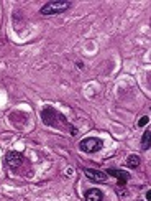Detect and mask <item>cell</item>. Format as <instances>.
<instances>
[{"instance_id": "6da1fadb", "label": "cell", "mask_w": 151, "mask_h": 201, "mask_svg": "<svg viewBox=\"0 0 151 201\" xmlns=\"http://www.w3.org/2000/svg\"><path fill=\"white\" fill-rule=\"evenodd\" d=\"M41 119H43V122L46 125H51V127H56V129H69V132H71L72 135L77 134V130L69 125L66 117L62 116V114H59L53 107H44L41 111Z\"/></svg>"}, {"instance_id": "7a4b0ae2", "label": "cell", "mask_w": 151, "mask_h": 201, "mask_svg": "<svg viewBox=\"0 0 151 201\" xmlns=\"http://www.w3.org/2000/svg\"><path fill=\"white\" fill-rule=\"evenodd\" d=\"M71 2H66V0H56V2H48L41 7V15H57V13H62L71 7Z\"/></svg>"}, {"instance_id": "3957f363", "label": "cell", "mask_w": 151, "mask_h": 201, "mask_svg": "<svg viewBox=\"0 0 151 201\" xmlns=\"http://www.w3.org/2000/svg\"><path fill=\"white\" fill-rule=\"evenodd\" d=\"M102 140L97 139V137H87V139L80 140L79 142V148L85 153H94V152H98L102 148Z\"/></svg>"}, {"instance_id": "277c9868", "label": "cell", "mask_w": 151, "mask_h": 201, "mask_svg": "<svg viewBox=\"0 0 151 201\" xmlns=\"http://www.w3.org/2000/svg\"><path fill=\"white\" fill-rule=\"evenodd\" d=\"M25 162V158H23V155L20 152H8L7 155H5V163H7V166H10V168H18V166Z\"/></svg>"}, {"instance_id": "5b68a950", "label": "cell", "mask_w": 151, "mask_h": 201, "mask_svg": "<svg viewBox=\"0 0 151 201\" xmlns=\"http://www.w3.org/2000/svg\"><path fill=\"white\" fill-rule=\"evenodd\" d=\"M84 175L89 178L90 181H95V183H100V181L107 180V173H103V171H100V170H94V168H85Z\"/></svg>"}, {"instance_id": "8992f818", "label": "cell", "mask_w": 151, "mask_h": 201, "mask_svg": "<svg viewBox=\"0 0 151 201\" xmlns=\"http://www.w3.org/2000/svg\"><path fill=\"white\" fill-rule=\"evenodd\" d=\"M107 175L110 176H115L118 180V185L120 186H123L126 181L130 180V175H128V171H123V170H117V168H110L107 170Z\"/></svg>"}, {"instance_id": "52a82bcc", "label": "cell", "mask_w": 151, "mask_h": 201, "mask_svg": "<svg viewBox=\"0 0 151 201\" xmlns=\"http://www.w3.org/2000/svg\"><path fill=\"white\" fill-rule=\"evenodd\" d=\"M85 201H102L103 199V193L100 191V189L97 188H92V189H87L85 194H84Z\"/></svg>"}, {"instance_id": "ba28073f", "label": "cell", "mask_w": 151, "mask_h": 201, "mask_svg": "<svg viewBox=\"0 0 151 201\" xmlns=\"http://www.w3.org/2000/svg\"><path fill=\"white\" fill-rule=\"evenodd\" d=\"M138 165H140V157H138V155H130V157L126 158V166H128V168H136Z\"/></svg>"}, {"instance_id": "9c48e42d", "label": "cell", "mask_w": 151, "mask_h": 201, "mask_svg": "<svg viewBox=\"0 0 151 201\" xmlns=\"http://www.w3.org/2000/svg\"><path fill=\"white\" fill-rule=\"evenodd\" d=\"M149 137H151V132L144 130V134L141 137V148H143V150H148V148H149Z\"/></svg>"}, {"instance_id": "30bf717a", "label": "cell", "mask_w": 151, "mask_h": 201, "mask_svg": "<svg viewBox=\"0 0 151 201\" xmlns=\"http://www.w3.org/2000/svg\"><path fill=\"white\" fill-rule=\"evenodd\" d=\"M148 120H149V117H148V116L141 117L140 120H138V127H143V125H146V124H148Z\"/></svg>"}, {"instance_id": "8fae6325", "label": "cell", "mask_w": 151, "mask_h": 201, "mask_svg": "<svg viewBox=\"0 0 151 201\" xmlns=\"http://www.w3.org/2000/svg\"><path fill=\"white\" fill-rule=\"evenodd\" d=\"M146 199L151 201V191H146Z\"/></svg>"}]
</instances>
